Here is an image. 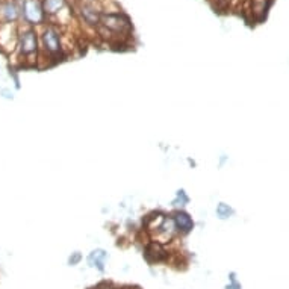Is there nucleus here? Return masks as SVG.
Returning <instances> with one entry per match:
<instances>
[{"label":"nucleus","instance_id":"39448f33","mask_svg":"<svg viewBox=\"0 0 289 289\" xmlns=\"http://www.w3.org/2000/svg\"><path fill=\"white\" fill-rule=\"evenodd\" d=\"M21 5L17 0H0V24H18Z\"/></svg>","mask_w":289,"mask_h":289},{"label":"nucleus","instance_id":"1a4fd4ad","mask_svg":"<svg viewBox=\"0 0 289 289\" xmlns=\"http://www.w3.org/2000/svg\"><path fill=\"white\" fill-rule=\"evenodd\" d=\"M146 257L149 262H162L168 259V253L165 251V248L162 247V244L159 242H152L147 245L146 248Z\"/></svg>","mask_w":289,"mask_h":289},{"label":"nucleus","instance_id":"ddd939ff","mask_svg":"<svg viewBox=\"0 0 289 289\" xmlns=\"http://www.w3.org/2000/svg\"><path fill=\"white\" fill-rule=\"evenodd\" d=\"M189 203V197L186 195V192L183 189H179L176 192V198L173 200V206L174 208H183Z\"/></svg>","mask_w":289,"mask_h":289},{"label":"nucleus","instance_id":"423d86ee","mask_svg":"<svg viewBox=\"0 0 289 289\" xmlns=\"http://www.w3.org/2000/svg\"><path fill=\"white\" fill-rule=\"evenodd\" d=\"M18 24H0V49L5 52L17 50Z\"/></svg>","mask_w":289,"mask_h":289},{"label":"nucleus","instance_id":"20e7f679","mask_svg":"<svg viewBox=\"0 0 289 289\" xmlns=\"http://www.w3.org/2000/svg\"><path fill=\"white\" fill-rule=\"evenodd\" d=\"M102 27L108 29L111 34H126L130 31V20L126 14L118 12V14H103L102 15Z\"/></svg>","mask_w":289,"mask_h":289},{"label":"nucleus","instance_id":"6e6552de","mask_svg":"<svg viewBox=\"0 0 289 289\" xmlns=\"http://www.w3.org/2000/svg\"><path fill=\"white\" fill-rule=\"evenodd\" d=\"M173 220L174 223H176V227H177L179 233L186 235V233H189V232L194 229V220H192V217L188 212L182 211V209H179V211L174 212Z\"/></svg>","mask_w":289,"mask_h":289},{"label":"nucleus","instance_id":"9b49d317","mask_svg":"<svg viewBox=\"0 0 289 289\" xmlns=\"http://www.w3.org/2000/svg\"><path fill=\"white\" fill-rule=\"evenodd\" d=\"M43 5L47 18H53L67 8V0H43Z\"/></svg>","mask_w":289,"mask_h":289},{"label":"nucleus","instance_id":"f3484780","mask_svg":"<svg viewBox=\"0 0 289 289\" xmlns=\"http://www.w3.org/2000/svg\"><path fill=\"white\" fill-rule=\"evenodd\" d=\"M217 3H218V0H217Z\"/></svg>","mask_w":289,"mask_h":289},{"label":"nucleus","instance_id":"f257e3e1","mask_svg":"<svg viewBox=\"0 0 289 289\" xmlns=\"http://www.w3.org/2000/svg\"><path fill=\"white\" fill-rule=\"evenodd\" d=\"M17 53L26 65H35L41 53L40 34L35 27L18 26V41H17Z\"/></svg>","mask_w":289,"mask_h":289},{"label":"nucleus","instance_id":"4468645a","mask_svg":"<svg viewBox=\"0 0 289 289\" xmlns=\"http://www.w3.org/2000/svg\"><path fill=\"white\" fill-rule=\"evenodd\" d=\"M80 261H82V254H80L79 251H74V253H71L70 257H68V265L74 267V265L80 264Z\"/></svg>","mask_w":289,"mask_h":289},{"label":"nucleus","instance_id":"f8f14e48","mask_svg":"<svg viewBox=\"0 0 289 289\" xmlns=\"http://www.w3.org/2000/svg\"><path fill=\"white\" fill-rule=\"evenodd\" d=\"M215 214H217V217L220 218V220H229L232 215L235 214V211L232 209L230 205H227V203H218L217 205V209H215Z\"/></svg>","mask_w":289,"mask_h":289},{"label":"nucleus","instance_id":"2eb2a0df","mask_svg":"<svg viewBox=\"0 0 289 289\" xmlns=\"http://www.w3.org/2000/svg\"><path fill=\"white\" fill-rule=\"evenodd\" d=\"M226 289H242L241 283L236 280V274L235 273H230V283L226 286Z\"/></svg>","mask_w":289,"mask_h":289},{"label":"nucleus","instance_id":"dca6fc26","mask_svg":"<svg viewBox=\"0 0 289 289\" xmlns=\"http://www.w3.org/2000/svg\"><path fill=\"white\" fill-rule=\"evenodd\" d=\"M96 289H114L111 285H108V283H102V285H99Z\"/></svg>","mask_w":289,"mask_h":289},{"label":"nucleus","instance_id":"9d476101","mask_svg":"<svg viewBox=\"0 0 289 289\" xmlns=\"http://www.w3.org/2000/svg\"><path fill=\"white\" fill-rule=\"evenodd\" d=\"M108 257H109V254L105 251V250H102V248H97V250H93L90 254H88V265L90 267H93V268H97L99 271H105V264H106V261H108Z\"/></svg>","mask_w":289,"mask_h":289},{"label":"nucleus","instance_id":"0eeeda50","mask_svg":"<svg viewBox=\"0 0 289 289\" xmlns=\"http://www.w3.org/2000/svg\"><path fill=\"white\" fill-rule=\"evenodd\" d=\"M79 14L82 17V20L90 24V26H94V27H99L100 23H102V15L103 12L100 9H97L94 6L93 2H82L79 5Z\"/></svg>","mask_w":289,"mask_h":289},{"label":"nucleus","instance_id":"f03ea898","mask_svg":"<svg viewBox=\"0 0 289 289\" xmlns=\"http://www.w3.org/2000/svg\"><path fill=\"white\" fill-rule=\"evenodd\" d=\"M40 43H41V52L46 53L50 59L58 61L64 55V44H62V35L61 31L55 23L44 24L40 32Z\"/></svg>","mask_w":289,"mask_h":289},{"label":"nucleus","instance_id":"7ed1b4c3","mask_svg":"<svg viewBox=\"0 0 289 289\" xmlns=\"http://www.w3.org/2000/svg\"><path fill=\"white\" fill-rule=\"evenodd\" d=\"M21 20L26 26L37 27L44 26L47 15L44 11L43 0H21Z\"/></svg>","mask_w":289,"mask_h":289}]
</instances>
